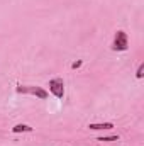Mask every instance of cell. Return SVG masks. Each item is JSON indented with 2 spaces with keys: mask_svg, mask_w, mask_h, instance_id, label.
Returning <instances> with one entry per match:
<instances>
[{
  "mask_svg": "<svg viewBox=\"0 0 144 146\" xmlns=\"http://www.w3.org/2000/svg\"><path fill=\"white\" fill-rule=\"evenodd\" d=\"M119 136H107V138H98V141H105V143H110V141H117Z\"/></svg>",
  "mask_w": 144,
  "mask_h": 146,
  "instance_id": "8992f818",
  "label": "cell"
},
{
  "mask_svg": "<svg viewBox=\"0 0 144 146\" xmlns=\"http://www.w3.org/2000/svg\"><path fill=\"white\" fill-rule=\"evenodd\" d=\"M88 127L93 129V131H98V129H112L114 124L112 122H95V124H90Z\"/></svg>",
  "mask_w": 144,
  "mask_h": 146,
  "instance_id": "277c9868",
  "label": "cell"
},
{
  "mask_svg": "<svg viewBox=\"0 0 144 146\" xmlns=\"http://www.w3.org/2000/svg\"><path fill=\"white\" fill-rule=\"evenodd\" d=\"M143 75H144V65L141 63V65H139V68H137V73H136V76H137V78H143Z\"/></svg>",
  "mask_w": 144,
  "mask_h": 146,
  "instance_id": "52a82bcc",
  "label": "cell"
},
{
  "mask_svg": "<svg viewBox=\"0 0 144 146\" xmlns=\"http://www.w3.org/2000/svg\"><path fill=\"white\" fill-rule=\"evenodd\" d=\"M17 92H29V94H34V95H37V97L42 99V100L48 99V92L42 90V88H39V87H19Z\"/></svg>",
  "mask_w": 144,
  "mask_h": 146,
  "instance_id": "3957f363",
  "label": "cell"
},
{
  "mask_svg": "<svg viewBox=\"0 0 144 146\" xmlns=\"http://www.w3.org/2000/svg\"><path fill=\"white\" fill-rule=\"evenodd\" d=\"M12 131H14V133H31L32 127L27 126V124H17L15 127H12Z\"/></svg>",
  "mask_w": 144,
  "mask_h": 146,
  "instance_id": "5b68a950",
  "label": "cell"
},
{
  "mask_svg": "<svg viewBox=\"0 0 144 146\" xmlns=\"http://www.w3.org/2000/svg\"><path fill=\"white\" fill-rule=\"evenodd\" d=\"M127 46H129V42H127V36H126V33H124V31H117L112 49H115V51H126Z\"/></svg>",
  "mask_w": 144,
  "mask_h": 146,
  "instance_id": "6da1fadb",
  "label": "cell"
},
{
  "mask_svg": "<svg viewBox=\"0 0 144 146\" xmlns=\"http://www.w3.org/2000/svg\"><path fill=\"white\" fill-rule=\"evenodd\" d=\"M80 66H81V60H80V61H75V63L71 65L73 70H76V68H80Z\"/></svg>",
  "mask_w": 144,
  "mask_h": 146,
  "instance_id": "ba28073f",
  "label": "cell"
},
{
  "mask_svg": "<svg viewBox=\"0 0 144 146\" xmlns=\"http://www.w3.org/2000/svg\"><path fill=\"white\" fill-rule=\"evenodd\" d=\"M49 90H51L58 99H63V95H65L63 80H61V78H53V80H49Z\"/></svg>",
  "mask_w": 144,
  "mask_h": 146,
  "instance_id": "7a4b0ae2",
  "label": "cell"
}]
</instances>
